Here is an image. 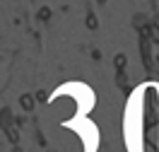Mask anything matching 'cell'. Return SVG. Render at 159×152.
Wrapping results in <instances>:
<instances>
[{"instance_id":"obj_1","label":"cell","mask_w":159,"mask_h":152,"mask_svg":"<svg viewBox=\"0 0 159 152\" xmlns=\"http://www.w3.org/2000/svg\"><path fill=\"white\" fill-rule=\"evenodd\" d=\"M123 140L128 152H159V82H145L130 92Z\"/></svg>"}]
</instances>
